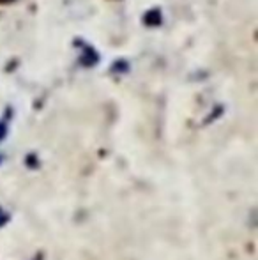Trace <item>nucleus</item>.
<instances>
[{
  "instance_id": "f257e3e1",
  "label": "nucleus",
  "mask_w": 258,
  "mask_h": 260,
  "mask_svg": "<svg viewBox=\"0 0 258 260\" xmlns=\"http://www.w3.org/2000/svg\"><path fill=\"white\" fill-rule=\"evenodd\" d=\"M143 23L149 25V27H158V25H161V11L159 9L147 11L143 16Z\"/></svg>"
},
{
  "instance_id": "f03ea898",
  "label": "nucleus",
  "mask_w": 258,
  "mask_h": 260,
  "mask_svg": "<svg viewBox=\"0 0 258 260\" xmlns=\"http://www.w3.org/2000/svg\"><path fill=\"white\" fill-rule=\"evenodd\" d=\"M97 60H99L97 53L94 52L90 46H83V55H82V58H80V62H82L83 66H94Z\"/></svg>"
},
{
  "instance_id": "7ed1b4c3",
  "label": "nucleus",
  "mask_w": 258,
  "mask_h": 260,
  "mask_svg": "<svg viewBox=\"0 0 258 260\" xmlns=\"http://www.w3.org/2000/svg\"><path fill=\"white\" fill-rule=\"evenodd\" d=\"M6 221H7V214H6V212H2V211H0V226H2Z\"/></svg>"
},
{
  "instance_id": "20e7f679",
  "label": "nucleus",
  "mask_w": 258,
  "mask_h": 260,
  "mask_svg": "<svg viewBox=\"0 0 258 260\" xmlns=\"http://www.w3.org/2000/svg\"><path fill=\"white\" fill-rule=\"evenodd\" d=\"M4 137H6V126H4V124H0V140H2Z\"/></svg>"
},
{
  "instance_id": "39448f33",
  "label": "nucleus",
  "mask_w": 258,
  "mask_h": 260,
  "mask_svg": "<svg viewBox=\"0 0 258 260\" xmlns=\"http://www.w3.org/2000/svg\"><path fill=\"white\" fill-rule=\"evenodd\" d=\"M11 2H14V0H0V4H11Z\"/></svg>"
}]
</instances>
